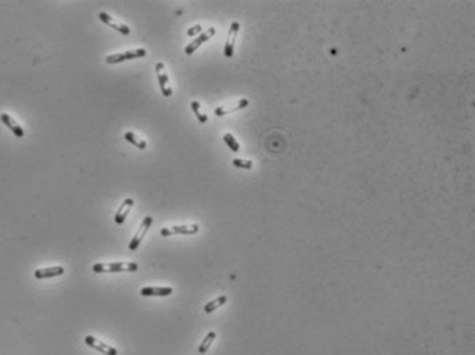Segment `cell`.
<instances>
[{"label": "cell", "mask_w": 475, "mask_h": 355, "mask_svg": "<svg viewBox=\"0 0 475 355\" xmlns=\"http://www.w3.org/2000/svg\"><path fill=\"white\" fill-rule=\"evenodd\" d=\"M172 292L171 286H144L139 290L142 296H170Z\"/></svg>", "instance_id": "cell-14"}, {"label": "cell", "mask_w": 475, "mask_h": 355, "mask_svg": "<svg viewBox=\"0 0 475 355\" xmlns=\"http://www.w3.org/2000/svg\"><path fill=\"white\" fill-rule=\"evenodd\" d=\"M215 338H216V332L211 330V332L207 333V334H205L204 340H203V342H201V344L199 346V352H200V354H205V352H207V351L210 350L211 344L214 343V340H215Z\"/></svg>", "instance_id": "cell-17"}, {"label": "cell", "mask_w": 475, "mask_h": 355, "mask_svg": "<svg viewBox=\"0 0 475 355\" xmlns=\"http://www.w3.org/2000/svg\"><path fill=\"white\" fill-rule=\"evenodd\" d=\"M156 73H157V78H159V84H160L161 94L164 96H171L172 88L171 84H170V78H168V73L166 72V68L163 62H157L156 64Z\"/></svg>", "instance_id": "cell-6"}, {"label": "cell", "mask_w": 475, "mask_h": 355, "mask_svg": "<svg viewBox=\"0 0 475 355\" xmlns=\"http://www.w3.org/2000/svg\"><path fill=\"white\" fill-rule=\"evenodd\" d=\"M84 342H86V344H87L89 347L97 350V351H100L101 354L117 355V348L112 347V346H109V344L104 343V342H101L100 338H97L95 336L89 334V336H86V338H84Z\"/></svg>", "instance_id": "cell-7"}, {"label": "cell", "mask_w": 475, "mask_h": 355, "mask_svg": "<svg viewBox=\"0 0 475 355\" xmlns=\"http://www.w3.org/2000/svg\"><path fill=\"white\" fill-rule=\"evenodd\" d=\"M248 105H249L248 100H240L238 102H236L234 105H225V106H219V108H216L215 114L218 117L226 116V114H230V113H234V112L241 110V109L247 108Z\"/></svg>", "instance_id": "cell-12"}, {"label": "cell", "mask_w": 475, "mask_h": 355, "mask_svg": "<svg viewBox=\"0 0 475 355\" xmlns=\"http://www.w3.org/2000/svg\"><path fill=\"white\" fill-rule=\"evenodd\" d=\"M133 206H134L133 198H126V200L123 201L122 206H119L116 215H115V222H116V224H123V223L126 222V219H127L128 214H130V211H131V208H133Z\"/></svg>", "instance_id": "cell-13"}, {"label": "cell", "mask_w": 475, "mask_h": 355, "mask_svg": "<svg viewBox=\"0 0 475 355\" xmlns=\"http://www.w3.org/2000/svg\"><path fill=\"white\" fill-rule=\"evenodd\" d=\"M0 122H3L5 126H6L13 134H14V136H17V138H24L25 136V131H24V128L18 124L14 118H13L10 114H7V113H0Z\"/></svg>", "instance_id": "cell-10"}, {"label": "cell", "mask_w": 475, "mask_h": 355, "mask_svg": "<svg viewBox=\"0 0 475 355\" xmlns=\"http://www.w3.org/2000/svg\"><path fill=\"white\" fill-rule=\"evenodd\" d=\"M65 272V268L62 266H53V267H43V268H38L34 272V276L36 280H46V278H53V277H60Z\"/></svg>", "instance_id": "cell-11"}, {"label": "cell", "mask_w": 475, "mask_h": 355, "mask_svg": "<svg viewBox=\"0 0 475 355\" xmlns=\"http://www.w3.org/2000/svg\"><path fill=\"white\" fill-rule=\"evenodd\" d=\"M152 223H153V218H152V216H145L144 218L142 223L139 224L138 232L135 233V236H134L133 238H131L130 244H128V248H130V250H138L139 245H141V242H142V240L145 238L146 233L149 232V228H150V226H152Z\"/></svg>", "instance_id": "cell-4"}, {"label": "cell", "mask_w": 475, "mask_h": 355, "mask_svg": "<svg viewBox=\"0 0 475 355\" xmlns=\"http://www.w3.org/2000/svg\"><path fill=\"white\" fill-rule=\"evenodd\" d=\"M215 34H216V29L214 28V26L208 28L205 32H201V34H200L199 36H197V38L190 43V44H188L186 47H185V54H186V56H192V54H193L194 51L197 50L199 47H201V46L204 44L205 42H208L211 38H214Z\"/></svg>", "instance_id": "cell-5"}, {"label": "cell", "mask_w": 475, "mask_h": 355, "mask_svg": "<svg viewBox=\"0 0 475 355\" xmlns=\"http://www.w3.org/2000/svg\"><path fill=\"white\" fill-rule=\"evenodd\" d=\"M201 32H203V26H201V25H194V26L188 29V36L193 38V36L201 34Z\"/></svg>", "instance_id": "cell-21"}, {"label": "cell", "mask_w": 475, "mask_h": 355, "mask_svg": "<svg viewBox=\"0 0 475 355\" xmlns=\"http://www.w3.org/2000/svg\"><path fill=\"white\" fill-rule=\"evenodd\" d=\"M138 263L135 262H113V263H95L93 266L94 272H138Z\"/></svg>", "instance_id": "cell-1"}, {"label": "cell", "mask_w": 475, "mask_h": 355, "mask_svg": "<svg viewBox=\"0 0 475 355\" xmlns=\"http://www.w3.org/2000/svg\"><path fill=\"white\" fill-rule=\"evenodd\" d=\"M124 139L131 144H134L135 148H138L139 150H145L148 148V142H146L145 139H141L139 136H137V135L131 132V131H127V132L124 134Z\"/></svg>", "instance_id": "cell-15"}, {"label": "cell", "mask_w": 475, "mask_h": 355, "mask_svg": "<svg viewBox=\"0 0 475 355\" xmlns=\"http://www.w3.org/2000/svg\"><path fill=\"white\" fill-rule=\"evenodd\" d=\"M226 302H227V296L222 294V296H219V298H216V299H214V300H211V302H208V303L204 306V312L211 314V312H214L215 310H218V308L222 307L223 304H226Z\"/></svg>", "instance_id": "cell-16"}, {"label": "cell", "mask_w": 475, "mask_h": 355, "mask_svg": "<svg viewBox=\"0 0 475 355\" xmlns=\"http://www.w3.org/2000/svg\"><path fill=\"white\" fill-rule=\"evenodd\" d=\"M238 30H240V24L237 21H234L230 25V28H229L226 44H225V56L229 58V60L234 56V46H236V40H237Z\"/></svg>", "instance_id": "cell-8"}, {"label": "cell", "mask_w": 475, "mask_h": 355, "mask_svg": "<svg viewBox=\"0 0 475 355\" xmlns=\"http://www.w3.org/2000/svg\"><path fill=\"white\" fill-rule=\"evenodd\" d=\"M233 166H237L240 170H251L254 166V162L251 160H243V158H234Z\"/></svg>", "instance_id": "cell-20"}, {"label": "cell", "mask_w": 475, "mask_h": 355, "mask_svg": "<svg viewBox=\"0 0 475 355\" xmlns=\"http://www.w3.org/2000/svg\"><path fill=\"white\" fill-rule=\"evenodd\" d=\"M190 106H192V110L194 112V114H196V117H197L199 122H201V124H205V122H208V117H207V114H203V113H201V110H200V102H197V100H193V102L190 104Z\"/></svg>", "instance_id": "cell-19"}, {"label": "cell", "mask_w": 475, "mask_h": 355, "mask_svg": "<svg viewBox=\"0 0 475 355\" xmlns=\"http://www.w3.org/2000/svg\"><path fill=\"white\" fill-rule=\"evenodd\" d=\"M199 224H178L172 228H164L160 230V234L163 237H170V236H177V234H183V236H193L199 233Z\"/></svg>", "instance_id": "cell-3"}, {"label": "cell", "mask_w": 475, "mask_h": 355, "mask_svg": "<svg viewBox=\"0 0 475 355\" xmlns=\"http://www.w3.org/2000/svg\"><path fill=\"white\" fill-rule=\"evenodd\" d=\"M148 52L145 48H137V50H130L124 51V52H119V54H112V56H106V64H120V62L131 61V60H138V58H144Z\"/></svg>", "instance_id": "cell-2"}, {"label": "cell", "mask_w": 475, "mask_h": 355, "mask_svg": "<svg viewBox=\"0 0 475 355\" xmlns=\"http://www.w3.org/2000/svg\"><path fill=\"white\" fill-rule=\"evenodd\" d=\"M98 17H100V20L102 21V22L105 24L106 26H111L112 29L117 30L119 34H124V36H128V34H131V29L128 28L127 25H124L123 22H119L117 20H115L112 16H109L108 12H100V16H98Z\"/></svg>", "instance_id": "cell-9"}, {"label": "cell", "mask_w": 475, "mask_h": 355, "mask_svg": "<svg viewBox=\"0 0 475 355\" xmlns=\"http://www.w3.org/2000/svg\"><path fill=\"white\" fill-rule=\"evenodd\" d=\"M223 140H225V144H227V148H230L232 152H234V153L240 152V144L236 140V138L233 136L232 134H225V135H223Z\"/></svg>", "instance_id": "cell-18"}]
</instances>
